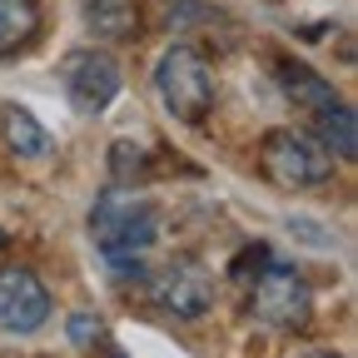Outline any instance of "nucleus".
I'll return each mask as SVG.
<instances>
[{
    "instance_id": "17",
    "label": "nucleus",
    "mask_w": 358,
    "mask_h": 358,
    "mask_svg": "<svg viewBox=\"0 0 358 358\" xmlns=\"http://www.w3.org/2000/svg\"><path fill=\"white\" fill-rule=\"evenodd\" d=\"M110 358H124V353H110Z\"/></svg>"
},
{
    "instance_id": "1",
    "label": "nucleus",
    "mask_w": 358,
    "mask_h": 358,
    "mask_svg": "<svg viewBox=\"0 0 358 358\" xmlns=\"http://www.w3.org/2000/svg\"><path fill=\"white\" fill-rule=\"evenodd\" d=\"M90 229H95V244L100 254L110 259V268H134L140 274V254L155 244L159 234V219H155V204L145 194H134L124 185H110L95 204V219H90Z\"/></svg>"
},
{
    "instance_id": "5",
    "label": "nucleus",
    "mask_w": 358,
    "mask_h": 358,
    "mask_svg": "<svg viewBox=\"0 0 358 358\" xmlns=\"http://www.w3.org/2000/svg\"><path fill=\"white\" fill-rule=\"evenodd\" d=\"M150 299L174 319H199L214 303V279L194 259H169L159 274H150Z\"/></svg>"
},
{
    "instance_id": "11",
    "label": "nucleus",
    "mask_w": 358,
    "mask_h": 358,
    "mask_svg": "<svg viewBox=\"0 0 358 358\" xmlns=\"http://www.w3.org/2000/svg\"><path fill=\"white\" fill-rule=\"evenodd\" d=\"M279 85H284V95H294L299 105H308L313 115H319V110H329L338 95H334V85L329 80H319V75H313V70H303V65H289V60H279Z\"/></svg>"
},
{
    "instance_id": "8",
    "label": "nucleus",
    "mask_w": 358,
    "mask_h": 358,
    "mask_svg": "<svg viewBox=\"0 0 358 358\" xmlns=\"http://www.w3.org/2000/svg\"><path fill=\"white\" fill-rule=\"evenodd\" d=\"M85 25L100 40H129L140 30V10L134 0H85Z\"/></svg>"
},
{
    "instance_id": "7",
    "label": "nucleus",
    "mask_w": 358,
    "mask_h": 358,
    "mask_svg": "<svg viewBox=\"0 0 358 358\" xmlns=\"http://www.w3.org/2000/svg\"><path fill=\"white\" fill-rule=\"evenodd\" d=\"M65 90L85 115H100L120 95V65L100 50H75L65 60Z\"/></svg>"
},
{
    "instance_id": "10",
    "label": "nucleus",
    "mask_w": 358,
    "mask_h": 358,
    "mask_svg": "<svg viewBox=\"0 0 358 358\" xmlns=\"http://www.w3.org/2000/svg\"><path fill=\"white\" fill-rule=\"evenodd\" d=\"M319 140H324V150L338 155V159H353V155H358V120H353V105L334 100L329 110H319Z\"/></svg>"
},
{
    "instance_id": "9",
    "label": "nucleus",
    "mask_w": 358,
    "mask_h": 358,
    "mask_svg": "<svg viewBox=\"0 0 358 358\" xmlns=\"http://www.w3.org/2000/svg\"><path fill=\"white\" fill-rule=\"evenodd\" d=\"M40 30V6L35 0H0V55H15Z\"/></svg>"
},
{
    "instance_id": "4",
    "label": "nucleus",
    "mask_w": 358,
    "mask_h": 358,
    "mask_svg": "<svg viewBox=\"0 0 358 358\" xmlns=\"http://www.w3.org/2000/svg\"><path fill=\"white\" fill-rule=\"evenodd\" d=\"M259 169H264L268 185H279V189H319L334 174V155L319 140L299 134V129H274L259 150Z\"/></svg>"
},
{
    "instance_id": "16",
    "label": "nucleus",
    "mask_w": 358,
    "mask_h": 358,
    "mask_svg": "<svg viewBox=\"0 0 358 358\" xmlns=\"http://www.w3.org/2000/svg\"><path fill=\"white\" fill-rule=\"evenodd\" d=\"M0 249H6V229H0Z\"/></svg>"
},
{
    "instance_id": "12",
    "label": "nucleus",
    "mask_w": 358,
    "mask_h": 358,
    "mask_svg": "<svg viewBox=\"0 0 358 358\" xmlns=\"http://www.w3.org/2000/svg\"><path fill=\"white\" fill-rule=\"evenodd\" d=\"M6 145L20 155V159H40L50 155V134H45V124L30 115V110H6Z\"/></svg>"
},
{
    "instance_id": "6",
    "label": "nucleus",
    "mask_w": 358,
    "mask_h": 358,
    "mask_svg": "<svg viewBox=\"0 0 358 358\" xmlns=\"http://www.w3.org/2000/svg\"><path fill=\"white\" fill-rule=\"evenodd\" d=\"M45 319H50V289L40 284V274L25 264H0V329L35 334Z\"/></svg>"
},
{
    "instance_id": "13",
    "label": "nucleus",
    "mask_w": 358,
    "mask_h": 358,
    "mask_svg": "<svg viewBox=\"0 0 358 358\" xmlns=\"http://www.w3.org/2000/svg\"><path fill=\"white\" fill-rule=\"evenodd\" d=\"M164 6V25H199L209 20V6H199V0H159Z\"/></svg>"
},
{
    "instance_id": "3",
    "label": "nucleus",
    "mask_w": 358,
    "mask_h": 358,
    "mask_svg": "<svg viewBox=\"0 0 358 358\" xmlns=\"http://www.w3.org/2000/svg\"><path fill=\"white\" fill-rule=\"evenodd\" d=\"M254 268H259L254 294H249L254 319L268 324V329H279V334H299V329H308V319H313V294H308V284L294 274L289 264L268 259V254H264Z\"/></svg>"
},
{
    "instance_id": "15",
    "label": "nucleus",
    "mask_w": 358,
    "mask_h": 358,
    "mask_svg": "<svg viewBox=\"0 0 358 358\" xmlns=\"http://www.w3.org/2000/svg\"><path fill=\"white\" fill-rule=\"evenodd\" d=\"M294 358H338V353H329V348H303V353H294Z\"/></svg>"
},
{
    "instance_id": "2",
    "label": "nucleus",
    "mask_w": 358,
    "mask_h": 358,
    "mask_svg": "<svg viewBox=\"0 0 358 358\" xmlns=\"http://www.w3.org/2000/svg\"><path fill=\"white\" fill-rule=\"evenodd\" d=\"M155 90H159L164 110L185 124H199L214 110V70L194 45H169L155 60Z\"/></svg>"
},
{
    "instance_id": "14",
    "label": "nucleus",
    "mask_w": 358,
    "mask_h": 358,
    "mask_svg": "<svg viewBox=\"0 0 358 358\" xmlns=\"http://www.w3.org/2000/svg\"><path fill=\"white\" fill-rule=\"evenodd\" d=\"M100 338V319H95V313H75V319H70V343H95Z\"/></svg>"
}]
</instances>
